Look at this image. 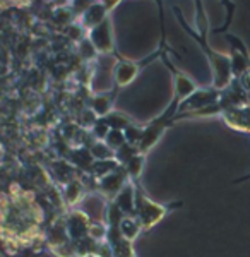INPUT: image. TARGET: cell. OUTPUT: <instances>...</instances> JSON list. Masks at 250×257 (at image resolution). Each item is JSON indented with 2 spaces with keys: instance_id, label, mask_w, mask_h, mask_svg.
Here are the masks:
<instances>
[{
  "instance_id": "obj_1",
  "label": "cell",
  "mask_w": 250,
  "mask_h": 257,
  "mask_svg": "<svg viewBox=\"0 0 250 257\" xmlns=\"http://www.w3.org/2000/svg\"><path fill=\"white\" fill-rule=\"evenodd\" d=\"M197 6V33L194 30H190L189 24L185 23V19H183L182 12L178 7H173V12L175 16H178V21H180L182 28L189 33V36H192V38L197 41L199 47L202 48V52L206 53L207 60H209L211 67H212V74H214V88L221 89L224 86L230 82V76H231V60L228 59V57L224 55H219V53H216L214 50L209 48V45H207V19H206V14H204L202 7H201V2L195 4Z\"/></svg>"
},
{
  "instance_id": "obj_4",
  "label": "cell",
  "mask_w": 250,
  "mask_h": 257,
  "mask_svg": "<svg viewBox=\"0 0 250 257\" xmlns=\"http://www.w3.org/2000/svg\"><path fill=\"white\" fill-rule=\"evenodd\" d=\"M89 38L91 45L94 50L99 53H110L115 52V36H113V24H111V18L108 16L105 21H101L94 28L89 30Z\"/></svg>"
},
{
  "instance_id": "obj_5",
  "label": "cell",
  "mask_w": 250,
  "mask_h": 257,
  "mask_svg": "<svg viewBox=\"0 0 250 257\" xmlns=\"http://www.w3.org/2000/svg\"><path fill=\"white\" fill-rule=\"evenodd\" d=\"M116 94H118V89L113 88V91L96 94V96L93 98V110H94V113H96L99 118H103L106 113H110V110L113 108Z\"/></svg>"
},
{
  "instance_id": "obj_3",
  "label": "cell",
  "mask_w": 250,
  "mask_h": 257,
  "mask_svg": "<svg viewBox=\"0 0 250 257\" xmlns=\"http://www.w3.org/2000/svg\"><path fill=\"white\" fill-rule=\"evenodd\" d=\"M161 57V50L156 48L151 55L144 57L143 60H129V59H123V57L118 55V62L115 64L113 67V81H115V89H120L123 86L131 84L132 81L136 79L137 74L143 70L146 65L151 64L153 60L160 59Z\"/></svg>"
},
{
  "instance_id": "obj_2",
  "label": "cell",
  "mask_w": 250,
  "mask_h": 257,
  "mask_svg": "<svg viewBox=\"0 0 250 257\" xmlns=\"http://www.w3.org/2000/svg\"><path fill=\"white\" fill-rule=\"evenodd\" d=\"M132 185H134V211L137 213V219H139L143 228H153L170 209L178 206V204H173V206L154 204L153 201H149V199L144 196L139 182H136V184H132Z\"/></svg>"
},
{
  "instance_id": "obj_6",
  "label": "cell",
  "mask_w": 250,
  "mask_h": 257,
  "mask_svg": "<svg viewBox=\"0 0 250 257\" xmlns=\"http://www.w3.org/2000/svg\"><path fill=\"white\" fill-rule=\"evenodd\" d=\"M118 230L127 242H132V240L139 235V231L143 230V226H141L139 219L131 218V216H123L118 223Z\"/></svg>"
}]
</instances>
